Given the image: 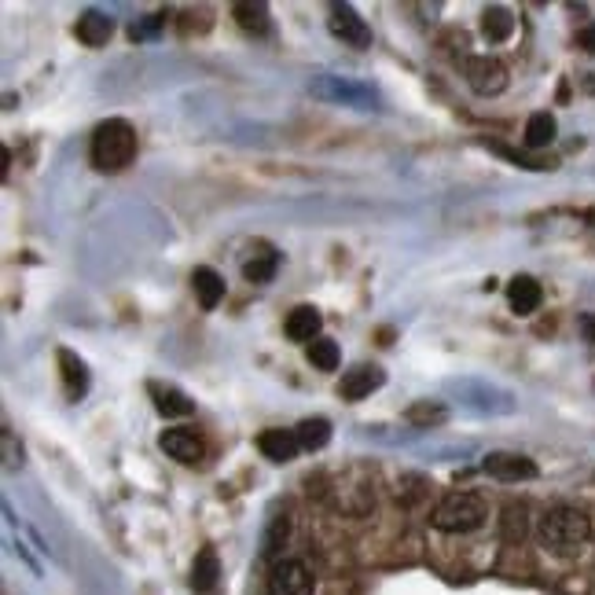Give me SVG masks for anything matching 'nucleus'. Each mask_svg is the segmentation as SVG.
<instances>
[{"instance_id": "1", "label": "nucleus", "mask_w": 595, "mask_h": 595, "mask_svg": "<svg viewBox=\"0 0 595 595\" xmlns=\"http://www.w3.org/2000/svg\"><path fill=\"white\" fill-rule=\"evenodd\" d=\"M136 158V129L125 118H107L92 133V166L103 173H118Z\"/></svg>"}, {"instance_id": "2", "label": "nucleus", "mask_w": 595, "mask_h": 595, "mask_svg": "<svg viewBox=\"0 0 595 595\" xmlns=\"http://www.w3.org/2000/svg\"><path fill=\"white\" fill-rule=\"evenodd\" d=\"M592 537V522L577 507H551L548 515L540 518V540L551 551H573L581 548L584 540Z\"/></svg>"}, {"instance_id": "3", "label": "nucleus", "mask_w": 595, "mask_h": 595, "mask_svg": "<svg viewBox=\"0 0 595 595\" xmlns=\"http://www.w3.org/2000/svg\"><path fill=\"white\" fill-rule=\"evenodd\" d=\"M445 390L456 393L463 408H474V412H482V416H511L518 408L515 393H507L500 390V386H489V382H478V379H449Z\"/></svg>"}, {"instance_id": "4", "label": "nucleus", "mask_w": 595, "mask_h": 595, "mask_svg": "<svg viewBox=\"0 0 595 595\" xmlns=\"http://www.w3.org/2000/svg\"><path fill=\"white\" fill-rule=\"evenodd\" d=\"M434 529L441 533H471L485 522V500L474 493H449L434 507Z\"/></svg>"}, {"instance_id": "5", "label": "nucleus", "mask_w": 595, "mask_h": 595, "mask_svg": "<svg viewBox=\"0 0 595 595\" xmlns=\"http://www.w3.org/2000/svg\"><path fill=\"white\" fill-rule=\"evenodd\" d=\"M309 92H313L316 100L357 107V111H375V107H379L375 89H368V85H360V81H353V78H335V74H320V78H313Z\"/></svg>"}, {"instance_id": "6", "label": "nucleus", "mask_w": 595, "mask_h": 595, "mask_svg": "<svg viewBox=\"0 0 595 595\" xmlns=\"http://www.w3.org/2000/svg\"><path fill=\"white\" fill-rule=\"evenodd\" d=\"M463 78H467V85H471L478 96H500V92L507 89V67L500 63V59H493V56L467 59Z\"/></svg>"}, {"instance_id": "7", "label": "nucleus", "mask_w": 595, "mask_h": 595, "mask_svg": "<svg viewBox=\"0 0 595 595\" xmlns=\"http://www.w3.org/2000/svg\"><path fill=\"white\" fill-rule=\"evenodd\" d=\"M327 26H331V34L342 41V45L357 48V52H364V48H371V30L368 23L360 19L349 4H331V19H327Z\"/></svg>"}, {"instance_id": "8", "label": "nucleus", "mask_w": 595, "mask_h": 595, "mask_svg": "<svg viewBox=\"0 0 595 595\" xmlns=\"http://www.w3.org/2000/svg\"><path fill=\"white\" fill-rule=\"evenodd\" d=\"M269 595H313V573L298 559L276 562L269 573Z\"/></svg>"}, {"instance_id": "9", "label": "nucleus", "mask_w": 595, "mask_h": 595, "mask_svg": "<svg viewBox=\"0 0 595 595\" xmlns=\"http://www.w3.org/2000/svg\"><path fill=\"white\" fill-rule=\"evenodd\" d=\"M482 471L496 482H526V478H537V463L518 452H489L482 460Z\"/></svg>"}, {"instance_id": "10", "label": "nucleus", "mask_w": 595, "mask_h": 595, "mask_svg": "<svg viewBox=\"0 0 595 595\" xmlns=\"http://www.w3.org/2000/svg\"><path fill=\"white\" fill-rule=\"evenodd\" d=\"M158 449L166 452L169 460L177 463H199L206 456V445L203 438L188 427H173V430H162V438H158Z\"/></svg>"}, {"instance_id": "11", "label": "nucleus", "mask_w": 595, "mask_h": 595, "mask_svg": "<svg viewBox=\"0 0 595 595\" xmlns=\"http://www.w3.org/2000/svg\"><path fill=\"white\" fill-rule=\"evenodd\" d=\"M382 382H386V371L379 364H357V368H349L338 382V393L346 397V401H364L371 393L379 390Z\"/></svg>"}, {"instance_id": "12", "label": "nucleus", "mask_w": 595, "mask_h": 595, "mask_svg": "<svg viewBox=\"0 0 595 595\" xmlns=\"http://www.w3.org/2000/svg\"><path fill=\"white\" fill-rule=\"evenodd\" d=\"M258 449L265 452V460H272V463H291L298 452H302V441H298V434L294 430H280V427H272V430H265L258 438Z\"/></svg>"}, {"instance_id": "13", "label": "nucleus", "mask_w": 595, "mask_h": 595, "mask_svg": "<svg viewBox=\"0 0 595 595\" xmlns=\"http://www.w3.org/2000/svg\"><path fill=\"white\" fill-rule=\"evenodd\" d=\"M540 302H544V291H540V283L533 276H515V280L507 283V305H511V313L518 316L537 313Z\"/></svg>"}, {"instance_id": "14", "label": "nucleus", "mask_w": 595, "mask_h": 595, "mask_svg": "<svg viewBox=\"0 0 595 595\" xmlns=\"http://www.w3.org/2000/svg\"><path fill=\"white\" fill-rule=\"evenodd\" d=\"M280 269V254L269 247V243H254L250 247V258L243 261V276L247 283H269Z\"/></svg>"}, {"instance_id": "15", "label": "nucleus", "mask_w": 595, "mask_h": 595, "mask_svg": "<svg viewBox=\"0 0 595 595\" xmlns=\"http://www.w3.org/2000/svg\"><path fill=\"white\" fill-rule=\"evenodd\" d=\"M283 327H287V338H291V342H309V346H313L324 320H320V313H316L313 305H298V309H291V316H287Z\"/></svg>"}, {"instance_id": "16", "label": "nucleus", "mask_w": 595, "mask_h": 595, "mask_svg": "<svg viewBox=\"0 0 595 595\" xmlns=\"http://www.w3.org/2000/svg\"><path fill=\"white\" fill-rule=\"evenodd\" d=\"M111 34H114V19L107 12H85L78 19V41L81 45H89V48H100V45H107L111 41Z\"/></svg>"}, {"instance_id": "17", "label": "nucleus", "mask_w": 595, "mask_h": 595, "mask_svg": "<svg viewBox=\"0 0 595 595\" xmlns=\"http://www.w3.org/2000/svg\"><path fill=\"white\" fill-rule=\"evenodd\" d=\"M151 390V397H155V408L162 412V416H191L195 412V401H191L188 393L177 390V386H162V382H151L147 386Z\"/></svg>"}, {"instance_id": "18", "label": "nucleus", "mask_w": 595, "mask_h": 595, "mask_svg": "<svg viewBox=\"0 0 595 595\" xmlns=\"http://www.w3.org/2000/svg\"><path fill=\"white\" fill-rule=\"evenodd\" d=\"M191 291H195L203 309H217V302L225 298V280L210 265H199V269L191 272Z\"/></svg>"}, {"instance_id": "19", "label": "nucleus", "mask_w": 595, "mask_h": 595, "mask_svg": "<svg viewBox=\"0 0 595 595\" xmlns=\"http://www.w3.org/2000/svg\"><path fill=\"white\" fill-rule=\"evenodd\" d=\"M405 419L419 430H434L449 423V405L445 401H412L405 412Z\"/></svg>"}, {"instance_id": "20", "label": "nucleus", "mask_w": 595, "mask_h": 595, "mask_svg": "<svg viewBox=\"0 0 595 595\" xmlns=\"http://www.w3.org/2000/svg\"><path fill=\"white\" fill-rule=\"evenodd\" d=\"M59 364H63V382H67L70 401L85 397V390H89V371H85V360L74 357L70 349H59Z\"/></svg>"}, {"instance_id": "21", "label": "nucleus", "mask_w": 595, "mask_h": 595, "mask_svg": "<svg viewBox=\"0 0 595 595\" xmlns=\"http://www.w3.org/2000/svg\"><path fill=\"white\" fill-rule=\"evenodd\" d=\"M482 34H485V41H493V45L507 41V37L515 34V15L507 12V8H500V4H493V8H485V15H482Z\"/></svg>"}, {"instance_id": "22", "label": "nucleus", "mask_w": 595, "mask_h": 595, "mask_svg": "<svg viewBox=\"0 0 595 595\" xmlns=\"http://www.w3.org/2000/svg\"><path fill=\"white\" fill-rule=\"evenodd\" d=\"M214 584H217V551L203 548L195 566H191V588L195 592H214Z\"/></svg>"}, {"instance_id": "23", "label": "nucleus", "mask_w": 595, "mask_h": 595, "mask_svg": "<svg viewBox=\"0 0 595 595\" xmlns=\"http://www.w3.org/2000/svg\"><path fill=\"white\" fill-rule=\"evenodd\" d=\"M232 15H236V23L243 26L247 34H254V37L269 34V8H265V4H236Z\"/></svg>"}, {"instance_id": "24", "label": "nucleus", "mask_w": 595, "mask_h": 595, "mask_svg": "<svg viewBox=\"0 0 595 595\" xmlns=\"http://www.w3.org/2000/svg\"><path fill=\"white\" fill-rule=\"evenodd\" d=\"M294 434H298L305 452H320L327 441H331V423H327V419H302Z\"/></svg>"}, {"instance_id": "25", "label": "nucleus", "mask_w": 595, "mask_h": 595, "mask_svg": "<svg viewBox=\"0 0 595 595\" xmlns=\"http://www.w3.org/2000/svg\"><path fill=\"white\" fill-rule=\"evenodd\" d=\"M526 147H533V151H540V147H548L551 140H555V118H551L548 111H537L533 118L526 122Z\"/></svg>"}, {"instance_id": "26", "label": "nucleus", "mask_w": 595, "mask_h": 595, "mask_svg": "<svg viewBox=\"0 0 595 595\" xmlns=\"http://www.w3.org/2000/svg\"><path fill=\"white\" fill-rule=\"evenodd\" d=\"M305 357H309V364H313L316 371H335L342 353H338V342H331V338H316L313 346L305 349Z\"/></svg>"}, {"instance_id": "27", "label": "nucleus", "mask_w": 595, "mask_h": 595, "mask_svg": "<svg viewBox=\"0 0 595 595\" xmlns=\"http://www.w3.org/2000/svg\"><path fill=\"white\" fill-rule=\"evenodd\" d=\"M287 533H291V522L287 518H276L269 526V533H265V548H261V555L265 559H280L283 544H287Z\"/></svg>"}, {"instance_id": "28", "label": "nucleus", "mask_w": 595, "mask_h": 595, "mask_svg": "<svg viewBox=\"0 0 595 595\" xmlns=\"http://www.w3.org/2000/svg\"><path fill=\"white\" fill-rule=\"evenodd\" d=\"M0 449H4V471H15L23 463V445L15 441V434L8 427L0 430Z\"/></svg>"}, {"instance_id": "29", "label": "nucleus", "mask_w": 595, "mask_h": 595, "mask_svg": "<svg viewBox=\"0 0 595 595\" xmlns=\"http://www.w3.org/2000/svg\"><path fill=\"white\" fill-rule=\"evenodd\" d=\"M504 537L507 540H522V537H526V511H522V507H507Z\"/></svg>"}, {"instance_id": "30", "label": "nucleus", "mask_w": 595, "mask_h": 595, "mask_svg": "<svg viewBox=\"0 0 595 595\" xmlns=\"http://www.w3.org/2000/svg\"><path fill=\"white\" fill-rule=\"evenodd\" d=\"M577 45H581L584 52H592V56H595V23H588L581 34H577Z\"/></svg>"}, {"instance_id": "31", "label": "nucleus", "mask_w": 595, "mask_h": 595, "mask_svg": "<svg viewBox=\"0 0 595 595\" xmlns=\"http://www.w3.org/2000/svg\"><path fill=\"white\" fill-rule=\"evenodd\" d=\"M577 324H581L584 342H595V313H584L581 320H577Z\"/></svg>"}, {"instance_id": "32", "label": "nucleus", "mask_w": 595, "mask_h": 595, "mask_svg": "<svg viewBox=\"0 0 595 595\" xmlns=\"http://www.w3.org/2000/svg\"><path fill=\"white\" fill-rule=\"evenodd\" d=\"M584 89L595 92V74H588V78H584Z\"/></svg>"}]
</instances>
